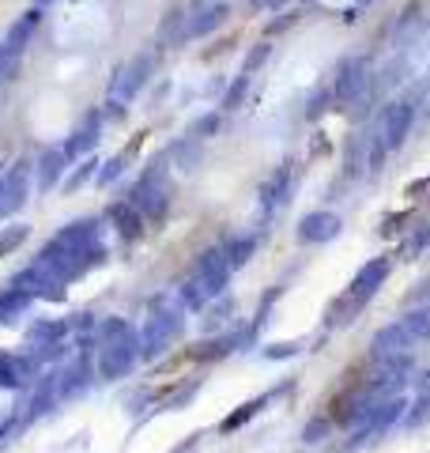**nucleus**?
Segmentation results:
<instances>
[{
    "label": "nucleus",
    "instance_id": "nucleus-1",
    "mask_svg": "<svg viewBox=\"0 0 430 453\" xmlns=\"http://www.w3.org/2000/svg\"><path fill=\"white\" fill-rule=\"evenodd\" d=\"M374 88H378V73H374V61L370 57H348L340 68H336V80H333V98L343 113L351 118H363L374 103Z\"/></svg>",
    "mask_w": 430,
    "mask_h": 453
},
{
    "label": "nucleus",
    "instance_id": "nucleus-2",
    "mask_svg": "<svg viewBox=\"0 0 430 453\" xmlns=\"http://www.w3.org/2000/svg\"><path fill=\"white\" fill-rule=\"evenodd\" d=\"M411 125H415V103L411 98H396V103L381 106L378 121L370 125V166H381L393 151L404 148Z\"/></svg>",
    "mask_w": 430,
    "mask_h": 453
},
{
    "label": "nucleus",
    "instance_id": "nucleus-3",
    "mask_svg": "<svg viewBox=\"0 0 430 453\" xmlns=\"http://www.w3.org/2000/svg\"><path fill=\"white\" fill-rule=\"evenodd\" d=\"M136 359H140V336L118 318L106 321L103 333H98V374L113 381L133 371Z\"/></svg>",
    "mask_w": 430,
    "mask_h": 453
},
{
    "label": "nucleus",
    "instance_id": "nucleus-4",
    "mask_svg": "<svg viewBox=\"0 0 430 453\" xmlns=\"http://www.w3.org/2000/svg\"><path fill=\"white\" fill-rule=\"evenodd\" d=\"M231 273H234V268H231V261H227V250H208V253H200L193 276L185 280V288H181L185 306L204 310L211 299H219L223 288H227V280H231Z\"/></svg>",
    "mask_w": 430,
    "mask_h": 453
},
{
    "label": "nucleus",
    "instance_id": "nucleus-5",
    "mask_svg": "<svg viewBox=\"0 0 430 453\" xmlns=\"http://www.w3.org/2000/svg\"><path fill=\"white\" fill-rule=\"evenodd\" d=\"M128 201L140 208V216L163 219V216H166V204H170V178H166V166L155 163L148 174L136 181V189H133V196H128Z\"/></svg>",
    "mask_w": 430,
    "mask_h": 453
},
{
    "label": "nucleus",
    "instance_id": "nucleus-6",
    "mask_svg": "<svg viewBox=\"0 0 430 453\" xmlns=\"http://www.w3.org/2000/svg\"><path fill=\"white\" fill-rule=\"evenodd\" d=\"M181 314L178 310H155V314L148 318V325H143V333H140V356L143 359H155V356H163V351L174 344V340L181 336Z\"/></svg>",
    "mask_w": 430,
    "mask_h": 453
},
{
    "label": "nucleus",
    "instance_id": "nucleus-7",
    "mask_svg": "<svg viewBox=\"0 0 430 453\" xmlns=\"http://www.w3.org/2000/svg\"><path fill=\"white\" fill-rule=\"evenodd\" d=\"M151 68H155V57L151 53H140L133 57L118 76H113V88H110V106H118L113 113H121V103H133V98L143 91V83H148L151 76Z\"/></svg>",
    "mask_w": 430,
    "mask_h": 453
},
{
    "label": "nucleus",
    "instance_id": "nucleus-8",
    "mask_svg": "<svg viewBox=\"0 0 430 453\" xmlns=\"http://www.w3.org/2000/svg\"><path fill=\"white\" fill-rule=\"evenodd\" d=\"M415 344H419V340L411 336V329L404 325V318H400V321H389L385 329L374 333V340H370V356H374L378 363H381V359H396V356H411Z\"/></svg>",
    "mask_w": 430,
    "mask_h": 453
},
{
    "label": "nucleus",
    "instance_id": "nucleus-9",
    "mask_svg": "<svg viewBox=\"0 0 430 453\" xmlns=\"http://www.w3.org/2000/svg\"><path fill=\"white\" fill-rule=\"evenodd\" d=\"M389 257H374V261H366L363 268H358V273H355V280H351V299L358 303V306H363V303H370V299H374V295L385 288V280H389Z\"/></svg>",
    "mask_w": 430,
    "mask_h": 453
},
{
    "label": "nucleus",
    "instance_id": "nucleus-10",
    "mask_svg": "<svg viewBox=\"0 0 430 453\" xmlns=\"http://www.w3.org/2000/svg\"><path fill=\"white\" fill-rule=\"evenodd\" d=\"M27 189H31V166L27 163H16L8 174H0V219L23 208Z\"/></svg>",
    "mask_w": 430,
    "mask_h": 453
},
{
    "label": "nucleus",
    "instance_id": "nucleus-11",
    "mask_svg": "<svg viewBox=\"0 0 430 453\" xmlns=\"http://www.w3.org/2000/svg\"><path fill=\"white\" fill-rule=\"evenodd\" d=\"M340 231H343V223L336 211H310V216H303V223H298V242L325 246V242H333Z\"/></svg>",
    "mask_w": 430,
    "mask_h": 453
},
{
    "label": "nucleus",
    "instance_id": "nucleus-12",
    "mask_svg": "<svg viewBox=\"0 0 430 453\" xmlns=\"http://www.w3.org/2000/svg\"><path fill=\"white\" fill-rule=\"evenodd\" d=\"M426 12L423 4H408L404 12H400V19H396V31H393V50L396 53H408L415 42H419L426 35Z\"/></svg>",
    "mask_w": 430,
    "mask_h": 453
},
{
    "label": "nucleus",
    "instance_id": "nucleus-13",
    "mask_svg": "<svg viewBox=\"0 0 430 453\" xmlns=\"http://www.w3.org/2000/svg\"><path fill=\"white\" fill-rule=\"evenodd\" d=\"M227 0H204V4H196V12L189 19H185V38H204L211 35L215 27L227 23Z\"/></svg>",
    "mask_w": 430,
    "mask_h": 453
},
{
    "label": "nucleus",
    "instance_id": "nucleus-14",
    "mask_svg": "<svg viewBox=\"0 0 430 453\" xmlns=\"http://www.w3.org/2000/svg\"><path fill=\"white\" fill-rule=\"evenodd\" d=\"M38 23H42V8L35 4L31 12H27V16H19L16 23H12V31H8V38H4V42H8V46H12V50H16V53H23V50H27V42H31V38H35V31H38Z\"/></svg>",
    "mask_w": 430,
    "mask_h": 453
},
{
    "label": "nucleus",
    "instance_id": "nucleus-15",
    "mask_svg": "<svg viewBox=\"0 0 430 453\" xmlns=\"http://www.w3.org/2000/svg\"><path fill=\"white\" fill-rule=\"evenodd\" d=\"M343 170H348V178H363L370 170V129L358 133L351 144H348V159H343Z\"/></svg>",
    "mask_w": 430,
    "mask_h": 453
},
{
    "label": "nucleus",
    "instance_id": "nucleus-16",
    "mask_svg": "<svg viewBox=\"0 0 430 453\" xmlns=\"http://www.w3.org/2000/svg\"><path fill=\"white\" fill-rule=\"evenodd\" d=\"M287 193H291V166H280L276 174H272L265 186H261V204L272 211V208H280L287 201Z\"/></svg>",
    "mask_w": 430,
    "mask_h": 453
},
{
    "label": "nucleus",
    "instance_id": "nucleus-17",
    "mask_svg": "<svg viewBox=\"0 0 430 453\" xmlns=\"http://www.w3.org/2000/svg\"><path fill=\"white\" fill-rule=\"evenodd\" d=\"M110 219L118 223L121 238H140V231H143V216H140V208H136L133 201L113 204V208H110Z\"/></svg>",
    "mask_w": 430,
    "mask_h": 453
},
{
    "label": "nucleus",
    "instance_id": "nucleus-18",
    "mask_svg": "<svg viewBox=\"0 0 430 453\" xmlns=\"http://www.w3.org/2000/svg\"><path fill=\"white\" fill-rule=\"evenodd\" d=\"M65 163H68L65 151H42V159H38V189L42 193H50L57 186V178H61Z\"/></svg>",
    "mask_w": 430,
    "mask_h": 453
},
{
    "label": "nucleus",
    "instance_id": "nucleus-19",
    "mask_svg": "<svg viewBox=\"0 0 430 453\" xmlns=\"http://www.w3.org/2000/svg\"><path fill=\"white\" fill-rule=\"evenodd\" d=\"M19 386H27V359L0 356V389H19Z\"/></svg>",
    "mask_w": 430,
    "mask_h": 453
},
{
    "label": "nucleus",
    "instance_id": "nucleus-20",
    "mask_svg": "<svg viewBox=\"0 0 430 453\" xmlns=\"http://www.w3.org/2000/svg\"><path fill=\"white\" fill-rule=\"evenodd\" d=\"M95 133H98V113H91V118L83 121V129L76 133V140H68V144H65L68 159H72V155H80V151H88V148H95Z\"/></svg>",
    "mask_w": 430,
    "mask_h": 453
},
{
    "label": "nucleus",
    "instance_id": "nucleus-21",
    "mask_svg": "<svg viewBox=\"0 0 430 453\" xmlns=\"http://www.w3.org/2000/svg\"><path fill=\"white\" fill-rule=\"evenodd\" d=\"M19 57L23 53H16L8 46V42H0V88H8L12 80H16V73H19Z\"/></svg>",
    "mask_w": 430,
    "mask_h": 453
},
{
    "label": "nucleus",
    "instance_id": "nucleus-22",
    "mask_svg": "<svg viewBox=\"0 0 430 453\" xmlns=\"http://www.w3.org/2000/svg\"><path fill=\"white\" fill-rule=\"evenodd\" d=\"M27 303H31V295L19 291V288H8L4 295H0V321H8L12 314H19Z\"/></svg>",
    "mask_w": 430,
    "mask_h": 453
},
{
    "label": "nucleus",
    "instance_id": "nucleus-23",
    "mask_svg": "<svg viewBox=\"0 0 430 453\" xmlns=\"http://www.w3.org/2000/svg\"><path fill=\"white\" fill-rule=\"evenodd\" d=\"M257 250V238H234L231 246H227V261H231V268H242Z\"/></svg>",
    "mask_w": 430,
    "mask_h": 453
},
{
    "label": "nucleus",
    "instance_id": "nucleus-24",
    "mask_svg": "<svg viewBox=\"0 0 430 453\" xmlns=\"http://www.w3.org/2000/svg\"><path fill=\"white\" fill-rule=\"evenodd\" d=\"M261 408H265V396H257V401L242 404L234 416H227V419H223V431H234V427H242V423H246V419H253L257 412H261Z\"/></svg>",
    "mask_w": 430,
    "mask_h": 453
},
{
    "label": "nucleus",
    "instance_id": "nucleus-25",
    "mask_svg": "<svg viewBox=\"0 0 430 453\" xmlns=\"http://www.w3.org/2000/svg\"><path fill=\"white\" fill-rule=\"evenodd\" d=\"M404 423L408 427H426L430 423V396H415V404L404 412Z\"/></svg>",
    "mask_w": 430,
    "mask_h": 453
},
{
    "label": "nucleus",
    "instance_id": "nucleus-26",
    "mask_svg": "<svg viewBox=\"0 0 430 453\" xmlns=\"http://www.w3.org/2000/svg\"><path fill=\"white\" fill-rule=\"evenodd\" d=\"M174 159L181 163V170H193V166H196V159H200V148H196V136H189V140H181V144L174 148Z\"/></svg>",
    "mask_w": 430,
    "mask_h": 453
},
{
    "label": "nucleus",
    "instance_id": "nucleus-27",
    "mask_svg": "<svg viewBox=\"0 0 430 453\" xmlns=\"http://www.w3.org/2000/svg\"><path fill=\"white\" fill-rule=\"evenodd\" d=\"M23 238H27V226H4V231H0V257H4L8 250H16Z\"/></svg>",
    "mask_w": 430,
    "mask_h": 453
},
{
    "label": "nucleus",
    "instance_id": "nucleus-28",
    "mask_svg": "<svg viewBox=\"0 0 430 453\" xmlns=\"http://www.w3.org/2000/svg\"><path fill=\"white\" fill-rule=\"evenodd\" d=\"M246 88H250V76L242 73V76H238V83H234V88L223 95V110H234V106L242 103V98H246Z\"/></svg>",
    "mask_w": 430,
    "mask_h": 453
},
{
    "label": "nucleus",
    "instance_id": "nucleus-29",
    "mask_svg": "<svg viewBox=\"0 0 430 453\" xmlns=\"http://www.w3.org/2000/svg\"><path fill=\"white\" fill-rule=\"evenodd\" d=\"M268 53H272V46H268V42H261V46H257V50L246 57V65H242V73H246V76H253L257 68H261V65L268 61Z\"/></svg>",
    "mask_w": 430,
    "mask_h": 453
},
{
    "label": "nucleus",
    "instance_id": "nucleus-30",
    "mask_svg": "<svg viewBox=\"0 0 430 453\" xmlns=\"http://www.w3.org/2000/svg\"><path fill=\"white\" fill-rule=\"evenodd\" d=\"M219 121H223V118H219V113H208V118H200V121L193 125V133H189V136H196V140H204V136H211L215 129H219Z\"/></svg>",
    "mask_w": 430,
    "mask_h": 453
},
{
    "label": "nucleus",
    "instance_id": "nucleus-31",
    "mask_svg": "<svg viewBox=\"0 0 430 453\" xmlns=\"http://www.w3.org/2000/svg\"><path fill=\"white\" fill-rule=\"evenodd\" d=\"M125 159H128V155H118V159H110V163H106V170H103V174H98V186H110V181H113V178H118L121 170H125Z\"/></svg>",
    "mask_w": 430,
    "mask_h": 453
},
{
    "label": "nucleus",
    "instance_id": "nucleus-32",
    "mask_svg": "<svg viewBox=\"0 0 430 453\" xmlns=\"http://www.w3.org/2000/svg\"><path fill=\"white\" fill-rule=\"evenodd\" d=\"M91 170H95V159H88V163H83V166L76 170V174H72V178H68V189H80V186H83V181H88V178H91Z\"/></svg>",
    "mask_w": 430,
    "mask_h": 453
},
{
    "label": "nucleus",
    "instance_id": "nucleus-33",
    "mask_svg": "<svg viewBox=\"0 0 430 453\" xmlns=\"http://www.w3.org/2000/svg\"><path fill=\"white\" fill-rule=\"evenodd\" d=\"M321 434H328V419H325V416H321V419H313L310 427H306V434H303V438H306V442H318Z\"/></svg>",
    "mask_w": 430,
    "mask_h": 453
},
{
    "label": "nucleus",
    "instance_id": "nucleus-34",
    "mask_svg": "<svg viewBox=\"0 0 430 453\" xmlns=\"http://www.w3.org/2000/svg\"><path fill=\"white\" fill-rule=\"evenodd\" d=\"M295 351H298V344H276V348H268L265 356L268 359H287V356H295Z\"/></svg>",
    "mask_w": 430,
    "mask_h": 453
},
{
    "label": "nucleus",
    "instance_id": "nucleus-35",
    "mask_svg": "<svg viewBox=\"0 0 430 453\" xmlns=\"http://www.w3.org/2000/svg\"><path fill=\"white\" fill-rule=\"evenodd\" d=\"M415 393H419V396H430V371L419 378V386H415Z\"/></svg>",
    "mask_w": 430,
    "mask_h": 453
},
{
    "label": "nucleus",
    "instance_id": "nucleus-36",
    "mask_svg": "<svg viewBox=\"0 0 430 453\" xmlns=\"http://www.w3.org/2000/svg\"><path fill=\"white\" fill-rule=\"evenodd\" d=\"M250 4H253V8H280L283 0H250Z\"/></svg>",
    "mask_w": 430,
    "mask_h": 453
},
{
    "label": "nucleus",
    "instance_id": "nucleus-37",
    "mask_svg": "<svg viewBox=\"0 0 430 453\" xmlns=\"http://www.w3.org/2000/svg\"><path fill=\"white\" fill-rule=\"evenodd\" d=\"M46 4H53V0H38V8H46Z\"/></svg>",
    "mask_w": 430,
    "mask_h": 453
}]
</instances>
